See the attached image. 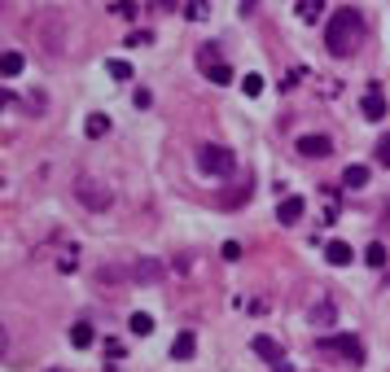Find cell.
Masks as SVG:
<instances>
[{
	"mask_svg": "<svg viewBox=\"0 0 390 372\" xmlns=\"http://www.w3.org/2000/svg\"><path fill=\"white\" fill-rule=\"evenodd\" d=\"M364 31H368L364 13H355V9H338V13H333V22L324 27V44H329V53H333V57H351L355 48L364 44Z\"/></svg>",
	"mask_w": 390,
	"mask_h": 372,
	"instance_id": "cell-1",
	"label": "cell"
},
{
	"mask_svg": "<svg viewBox=\"0 0 390 372\" xmlns=\"http://www.w3.org/2000/svg\"><path fill=\"white\" fill-rule=\"evenodd\" d=\"M198 66L206 70L210 84H219V88H229V84H233V66L219 57V44H202V48H198Z\"/></svg>",
	"mask_w": 390,
	"mask_h": 372,
	"instance_id": "cell-2",
	"label": "cell"
},
{
	"mask_svg": "<svg viewBox=\"0 0 390 372\" xmlns=\"http://www.w3.org/2000/svg\"><path fill=\"white\" fill-rule=\"evenodd\" d=\"M233 167H237V158L224 149V144H202V149H198V171H206V175H233Z\"/></svg>",
	"mask_w": 390,
	"mask_h": 372,
	"instance_id": "cell-3",
	"label": "cell"
},
{
	"mask_svg": "<svg viewBox=\"0 0 390 372\" xmlns=\"http://www.w3.org/2000/svg\"><path fill=\"white\" fill-rule=\"evenodd\" d=\"M320 350L342 355V359H347L351 368H360V364H364V346H360V337H355V333H333V337H324Z\"/></svg>",
	"mask_w": 390,
	"mask_h": 372,
	"instance_id": "cell-4",
	"label": "cell"
},
{
	"mask_svg": "<svg viewBox=\"0 0 390 372\" xmlns=\"http://www.w3.org/2000/svg\"><path fill=\"white\" fill-rule=\"evenodd\" d=\"M75 202L88 206V210H106L110 202H115V193H110L106 184H96V180H79L75 184Z\"/></svg>",
	"mask_w": 390,
	"mask_h": 372,
	"instance_id": "cell-5",
	"label": "cell"
},
{
	"mask_svg": "<svg viewBox=\"0 0 390 372\" xmlns=\"http://www.w3.org/2000/svg\"><path fill=\"white\" fill-rule=\"evenodd\" d=\"M294 149H298L303 158H329V154H333V140L320 136V132H312V136H298Z\"/></svg>",
	"mask_w": 390,
	"mask_h": 372,
	"instance_id": "cell-6",
	"label": "cell"
},
{
	"mask_svg": "<svg viewBox=\"0 0 390 372\" xmlns=\"http://www.w3.org/2000/svg\"><path fill=\"white\" fill-rule=\"evenodd\" d=\"M364 119H368V123L386 119V96H382L377 84H368V92H364Z\"/></svg>",
	"mask_w": 390,
	"mask_h": 372,
	"instance_id": "cell-7",
	"label": "cell"
},
{
	"mask_svg": "<svg viewBox=\"0 0 390 372\" xmlns=\"http://www.w3.org/2000/svg\"><path fill=\"white\" fill-rule=\"evenodd\" d=\"M162 276V263H158V258H136V263H132V281L136 285H154Z\"/></svg>",
	"mask_w": 390,
	"mask_h": 372,
	"instance_id": "cell-8",
	"label": "cell"
},
{
	"mask_svg": "<svg viewBox=\"0 0 390 372\" xmlns=\"http://www.w3.org/2000/svg\"><path fill=\"white\" fill-rule=\"evenodd\" d=\"M0 70H5V79H18L27 70V57L18 53V48H5V57H0Z\"/></svg>",
	"mask_w": 390,
	"mask_h": 372,
	"instance_id": "cell-9",
	"label": "cell"
},
{
	"mask_svg": "<svg viewBox=\"0 0 390 372\" xmlns=\"http://www.w3.org/2000/svg\"><path fill=\"white\" fill-rule=\"evenodd\" d=\"M276 219H281V223H298V219H303V198H281Z\"/></svg>",
	"mask_w": 390,
	"mask_h": 372,
	"instance_id": "cell-10",
	"label": "cell"
},
{
	"mask_svg": "<svg viewBox=\"0 0 390 372\" xmlns=\"http://www.w3.org/2000/svg\"><path fill=\"white\" fill-rule=\"evenodd\" d=\"M92 342H96V333H92V325H88V320L71 325V346H75V350H88Z\"/></svg>",
	"mask_w": 390,
	"mask_h": 372,
	"instance_id": "cell-11",
	"label": "cell"
},
{
	"mask_svg": "<svg viewBox=\"0 0 390 372\" xmlns=\"http://www.w3.org/2000/svg\"><path fill=\"white\" fill-rule=\"evenodd\" d=\"M250 346H254V355H259V359H268V364H276V359H285V355H281V346H276L272 337H263V333H259V337H254Z\"/></svg>",
	"mask_w": 390,
	"mask_h": 372,
	"instance_id": "cell-12",
	"label": "cell"
},
{
	"mask_svg": "<svg viewBox=\"0 0 390 372\" xmlns=\"http://www.w3.org/2000/svg\"><path fill=\"white\" fill-rule=\"evenodd\" d=\"M193 350H198V337H193V333H180V337L171 342V359H193Z\"/></svg>",
	"mask_w": 390,
	"mask_h": 372,
	"instance_id": "cell-13",
	"label": "cell"
},
{
	"mask_svg": "<svg viewBox=\"0 0 390 372\" xmlns=\"http://www.w3.org/2000/svg\"><path fill=\"white\" fill-rule=\"evenodd\" d=\"M324 258H329L333 267H347L351 263V246L347 241H329V246H324Z\"/></svg>",
	"mask_w": 390,
	"mask_h": 372,
	"instance_id": "cell-14",
	"label": "cell"
},
{
	"mask_svg": "<svg viewBox=\"0 0 390 372\" xmlns=\"http://www.w3.org/2000/svg\"><path fill=\"white\" fill-rule=\"evenodd\" d=\"M342 188H368V167L351 163V167L342 171Z\"/></svg>",
	"mask_w": 390,
	"mask_h": 372,
	"instance_id": "cell-15",
	"label": "cell"
},
{
	"mask_svg": "<svg viewBox=\"0 0 390 372\" xmlns=\"http://www.w3.org/2000/svg\"><path fill=\"white\" fill-rule=\"evenodd\" d=\"M333 320H338V306H333L329 298H324V302H316V306H312V325H316V329H324V325H333Z\"/></svg>",
	"mask_w": 390,
	"mask_h": 372,
	"instance_id": "cell-16",
	"label": "cell"
},
{
	"mask_svg": "<svg viewBox=\"0 0 390 372\" xmlns=\"http://www.w3.org/2000/svg\"><path fill=\"white\" fill-rule=\"evenodd\" d=\"M127 329H132L136 337H150V333H154V315H145V311H132V320H127Z\"/></svg>",
	"mask_w": 390,
	"mask_h": 372,
	"instance_id": "cell-17",
	"label": "cell"
},
{
	"mask_svg": "<svg viewBox=\"0 0 390 372\" xmlns=\"http://www.w3.org/2000/svg\"><path fill=\"white\" fill-rule=\"evenodd\" d=\"M84 132H88V140H101V136L110 132V119H106V114H88V123H84Z\"/></svg>",
	"mask_w": 390,
	"mask_h": 372,
	"instance_id": "cell-18",
	"label": "cell"
},
{
	"mask_svg": "<svg viewBox=\"0 0 390 372\" xmlns=\"http://www.w3.org/2000/svg\"><path fill=\"white\" fill-rule=\"evenodd\" d=\"M320 13H324V0H298V18L303 22H320Z\"/></svg>",
	"mask_w": 390,
	"mask_h": 372,
	"instance_id": "cell-19",
	"label": "cell"
},
{
	"mask_svg": "<svg viewBox=\"0 0 390 372\" xmlns=\"http://www.w3.org/2000/svg\"><path fill=\"white\" fill-rule=\"evenodd\" d=\"M364 263L368 267H386V246H382V241H373V246L364 250Z\"/></svg>",
	"mask_w": 390,
	"mask_h": 372,
	"instance_id": "cell-20",
	"label": "cell"
},
{
	"mask_svg": "<svg viewBox=\"0 0 390 372\" xmlns=\"http://www.w3.org/2000/svg\"><path fill=\"white\" fill-rule=\"evenodd\" d=\"M110 13H115V18H123V22H132V18H136V0H115V5H110Z\"/></svg>",
	"mask_w": 390,
	"mask_h": 372,
	"instance_id": "cell-21",
	"label": "cell"
},
{
	"mask_svg": "<svg viewBox=\"0 0 390 372\" xmlns=\"http://www.w3.org/2000/svg\"><path fill=\"white\" fill-rule=\"evenodd\" d=\"M106 70H110V79H119V84H127V79H132V66H127V61H106Z\"/></svg>",
	"mask_w": 390,
	"mask_h": 372,
	"instance_id": "cell-22",
	"label": "cell"
},
{
	"mask_svg": "<svg viewBox=\"0 0 390 372\" xmlns=\"http://www.w3.org/2000/svg\"><path fill=\"white\" fill-rule=\"evenodd\" d=\"M185 18H189V22H202V18H206V0H189V5H185Z\"/></svg>",
	"mask_w": 390,
	"mask_h": 372,
	"instance_id": "cell-23",
	"label": "cell"
},
{
	"mask_svg": "<svg viewBox=\"0 0 390 372\" xmlns=\"http://www.w3.org/2000/svg\"><path fill=\"white\" fill-rule=\"evenodd\" d=\"M241 92H246V96H259V92H263V75H246V79H241Z\"/></svg>",
	"mask_w": 390,
	"mask_h": 372,
	"instance_id": "cell-24",
	"label": "cell"
},
{
	"mask_svg": "<svg viewBox=\"0 0 390 372\" xmlns=\"http://www.w3.org/2000/svg\"><path fill=\"white\" fill-rule=\"evenodd\" d=\"M373 154H377L382 167H390V132H382V140H377V149H373Z\"/></svg>",
	"mask_w": 390,
	"mask_h": 372,
	"instance_id": "cell-25",
	"label": "cell"
},
{
	"mask_svg": "<svg viewBox=\"0 0 390 372\" xmlns=\"http://www.w3.org/2000/svg\"><path fill=\"white\" fill-rule=\"evenodd\" d=\"M154 105V92L150 88H136V110H150Z\"/></svg>",
	"mask_w": 390,
	"mask_h": 372,
	"instance_id": "cell-26",
	"label": "cell"
},
{
	"mask_svg": "<svg viewBox=\"0 0 390 372\" xmlns=\"http://www.w3.org/2000/svg\"><path fill=\"white\" fill-rule=\"evenodd\" d=\"M224 258H229V263H237V258H241V246H237V241H229V246H224Z\"/></svg>",
	"mask_w": 390,
	"mask_h": 372,
	"instance_id": "cell-27",
	"label": "cell"
},
{
	"mask_svg": "<svg viewBox=\"0 0 390 372\" xmlns=\"http://www.w3.org/2000/svg\"><path fill=\"white\" fill-rule=\"evenodd\" d=\"M127 44L140 48V44H150V36H145V31H132V36H127Z\"/></svg>",
	"mask_w": 390,
	"mask_h": 372,
	"instance_id": "cell-28",
	"label": "cell"
},
{
	"mask_svg": "<svg viewBox=\"0 0 390 372\" xmlns=\"http://www.w3.org/2000/svg\"><path fill=\"white\" fill-rule=\"evenodd\" d=\"M254 9H259V0H241V18H250Z\"/></svg>",
	"mask_w": 390,
	"mask_h": 372,
	"instance_id": "cell-29",
	"label": "cell"
},
{
	"mask_svg": "<svg viewBox=\"0 0 390 372\" xmlns=\"http://www.w3.org/2000/svg\"><path fill=\"white\" fill-rule=\"evenodd\" d=\"M272 372H294V364H289V359H276V364H272Z\"/></svg>",
	"mask_w": 390,
	"mask_h": 372,
	"instance_id": "cell-30",
	"label": "cell"
},
{
	"mask_svg": "<svg viewBox=\"0 0 390 372\" xmlns=\"http://www.w3.org/2000/svg\"><path fill=\"white\" fill-rule=\"evenodd\" d=\"M158 9H175V0H154V13Z\"/></svg>",
	"mask_w": 390,
	"mask_h": 372,
	"instance_id": "cell-31",
	"label": "cell"
},
{
	"mask_svg": "<svg viewBox=\"0 0 390 372\" xmlns=\"http://www.w3.org/2000/svg\"><path fill=\"white\" fill-rule=\"evenodd\" d=\"M382 219H386V223H382V228H390V206H386V215H382Z\"/></svg>",
	"mask_w": 390,
	"mask_h": 372,
	"instance_id": "cell-32",
	"label": "cell"
},
{
	"mask_svg": "<svg viewBox=\"0 0 390 372\" xmlns=\"http://www.w3.org/2000/svg\"><path fill=\"white\" fill-rule=\"evenodd\" d=\"M53 372H62V368H53Z\"/></svg>",
	"mask_w": 390,
	"mask_h": 372,
	"instance_id": "cell-33",
	"label": "cell"
}]
</instances>
